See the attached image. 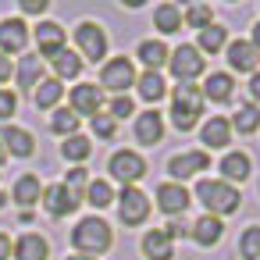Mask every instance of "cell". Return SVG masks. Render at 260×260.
<instances>
[{"instance_id":"obj_35","label":"cell","mask_w":260,"mask_h":260,"mask_svg":"<svg viewBox=\"0 0 260 260\" xmlns=\"http://www.w3.org/2000/svg\"><path fill=\"white\" fill-rule=\"evenodd\" d=\"M61 157H64V160H72V164H82V160H89V157H93V143H86L82 136H72V139H64V143H61Z\"/></svg>"},{"instance_id":"obj_26","label":"cell","mask_w":260,"mask_h":260,"mask_svg":"<svg viewBox=\"0 0 260 260\" xmlns=\"http://www.w3.org/2000/svg\"><path fill=\"white\" fill-rule=\"evenodd\" d=\"M50 64H54V79H57V82H64V79H79L86 61L79 57V50H68V47H64L61 54H54V57H50Z\"/></svg>"},{"instance_id":"obj_27","label":"cell","mask_w":260,"mask_h":260,"mask_svg":"<svg viewBox=\"0 0 260 260\" xmlns=\"http://www.w3.org/2000/svg\"><path fill=\"white\" fill-rule=\"evenodd\" d=\"M15 79H18V86L29 93V89H36L40 82H43V57H36V54H29V57H22L18 61V68H15Z\"/></svg>"},{"instance_id":"obj_37","label":"cell","mask_w":260,"mask_h":260,"mask_svg":"<svg viewBox=\"0 0 260 260\" xmlns=\"http://www.w3.org/2000/svg\"><path fill=\"white\" fill-rule=\"evenodd\" d=\"M239 256L242 260H260V224H249L239 239Z\"/></svg>"},{"instance_id":"obj_32","label":"cell","mask_w":260,"mask_h":260,"mask_svg":"<svg viewBox=\"0 0 260 260\" xmlns=\"http://www.w3.org/2000/svg\"><path fill=\"white\" fill-rule=\"evenodd\" d=\"M79 125H82V118L72 111V107H57L54 114H50V132L54 136H79Z\"/></svg>"},{"instance_id":"obj_46","label":"cell","mask_w":260,"mask_h":260,"mask_svg":"<svg viewBox=\"0 0 260 260\" xmlns=\"http://www.w3.org/2000/svg\"><path fill=\"white\" fill-rule=\"evenodd\" d=\"M249 96H253V104H260V72H253V79H249Z\"/></svg>"},{"instance_id":"obj_19","label":"cell","mask_w":260,"mask_h":260,"mask_svg":"<svg viewBox=\"0 0 260 260\" xmlns=\"http://www.w3.org/2000/svg\"><path fill=\"white\" fill-rule=\"evenodd\" d=\"M200 143H203L207 150H224V146L232 143V125H228V118H221V114L207 118L203 128H200Z\"/></svg>"},{"instance_id":"obj_10","label":"cell","mask_w":260,"mask_h":260,"mask_svg":"<svg viewBox=\"0 0 260 260\" xmlns=\"http://www.w3.org/2000/svg\"><path fill=\"white\" fill-rule=\"evenodd\" d=\"M68 100H72V111L82 118H96V114H104V89L100 86H93V82H82V86H72V93H68Z\"/></svg>"},{"instance_id":"obj_2","label":"cell","mask_w":260,"mask_h":260,"mask_svg":"<svg viewBox=\"0 0 260 260\" xmlns=\"http://www.w3.org/2000/svg\"><path fill=\"white\" fill-rule=\"evenodd\" d=\"M203 107H207V100H203L200 86H189V82L175 86V93H171V125L178 132H192L200 125Z\"/></svg>"},{"instance_id":"obj_39","label":"cell","mask_w":260,"mask_h":260,"mask_svg":"<svg viewBox=\"0 0 260 260\" xmlns=\"http://www.w3.org/2000/svg\"><path fill=\"white\" fill-rule=\"evenodd\" d=\"M64 185H68V189H72V192H75V196L82 200V196H86V189H89L86 168H72V171H68V182H64Z\"/></svg>"},{"instance_id":"obj_20","label":"cell","mask_w":260,"mask_h":260,"mask_svg":"<svg viewBox=\"0 0 260 260\" xmlns=\"http://www.w3.org/2000/svg\"><path fill=\"white\" fill-rule=\"evenodd\" d=\"M139 249H143L146 260H171V256H175V239H171L164 228H153V232L143 235Z\"/></svg>"},{"instance_id":"obj_33","label":"cell","mask_w":260,"mask_h":260,"mask_svg":"<svg viewBox=\"0 0 260 260\" xmlns=\"http://www.w3.org/2000/svg\"><path fill=\"white\" fill-rule=\"evenodd\" d=\"M224 43H228V29L224 25H207L196 36V50H203V54H217Z\"/></svg>"},{"instance_id":"obj_43","label":"cell","mask_w":260,"mask_h":260,"mask_svg":"<svg viewBox=\"0 0 260 260\" xmlns=\"http://www.w3.org/2000/svg\"><path fill=\"white\" fill-rule=\"evenodd\" d=\"M11 253H15V239L8 232H0V260H11Z\"/></svg>"},{"instance_id":"obj_41","label":"cell","mask_w":260,"mask_h":260,"mask_svg":"<svg viewBox=\"0 0 260 260\" xmlns=\"http://www.w3.org/2000/svg\"><path fill=\"white\" fill-rule=\"evenodd\" d=\"M15 111H18V96L11 89H0V121L15 118Z\"/></svg>"},{"instance_id":"obj_21","label":"cell","mask_w":260,"mask_h":260,"mask_svg":"<svg viewBox=\"0 0 260 260\" xmlns=\"http://www.w3.org/2000/svg\"><path fill=\"white\" fill-rule=\"evenodd\" d=\"M0 143H4V150H8L11 157H32V153H36L32 132H25V128H18V125H8L4 132H0Z\"/></svg>"},{"instance_id":"obj_50","label":"cell","mask_w":260,"mask_h":260,"mask_svg":"<svg viewBox=\"0 0 260 260\" xmlns=\"http://www.w3.org/2000/svg\"><path fill=\"white\" fill-rule=\"evenodd\" d=\"M4 203H8V196H4V192H0V207H4Z\"/></svg>"},{"instance_id":"obj_38","label":"cell","mask_w":260,"mask_h":260,"mask_svg":"<svg viewBox=\"0 0 260 260\" xmlns=\"http://www.w3.org/2000/svg\"><path fill=\"white\" fill-rule=\"evenodd\" d=\"M89 121H93V136H96V139H114L118 121H114L111 114H96V118H89Z\"/></svg>"},{"instance_id":"obj_11","label":"cell","mask_w":260,"mask_h":260,"mask_svg":"<svg viewBox=\"0 0 260 260\" xmlns=\"http://www.w3.org/2000/svg\"><path fill=\"white\" fill-rule=\"evenodd\" d=\"M79 203H82V200H79L64 182H54V185L43 189V207H47L50 217H68V214L79 210Z\"/></svg>"},{"instance_id":"obj_29","label":"cell","mask_w":260,"mask_h":260,"mask_svg":"<svg viewBox=\"0 0 260 260\" xmlns=\"http://www.w3.org/2000/svg\"><path fill=\"white\" fill-rule=\"evenodd\" d=\"M153 25H157L160 36H175V32H182V8H175V4H160V8L153 11Z\"/></svg>"},{"instance_id":"obj_5","label":"cell","mask_w":260,"mask_h":260,"mask_svg":"<svg viewBox=\"0 0 260 260\" xmlns=\"http://www.w3.org/2000/svg\"><path fill=\"white\" fill-rule=\"evenodd\" d=\"M107 171H111L114 182H121V185L128 189V185H136V182L146 175V160H143L136 150H114L111 160H107Z\"/></svg>"},{"instance_id":"obj_44","label":"cell","mask_w":260,"mask_h":260,"mask_svg":"<svg viewBox=\"0 0 260 260\" xmlns=\"http://www.w3.org/2000/svg\"><path fill=\"white\" fill-rule=\"evenodd\" d=\"M15 75V64H11V57H4L0 54V89H4V82Z\"/></svg>"},{"instance_id":"obj_6","label":"cell","mask_w":260,"mask_h":260,"mask_svg":"<svg viewBox=\"0 0 260 260\" xmlns=\"http://www.w3.org/2000/svg\"><path fill=\"white\" fill-rule=\"evenodd\" d=\"M146 217H150V196H146L139 185L121 189V196H118V221H121L125 228H136V224H143Z\"/></svg>"},{"instance_id":"obj_23","label":"cell","mask_w":260,"mask_h":260,"mask_svg":"<svg viewBox=\"0 0 260 260\" xmlns=\"http://www.w3.org/2000/svg\"><path fill=\"white\" fill-rule=\"evenodd\" d=\"M136 57L143 61V68H146V72H160V68L168 64L171 50H168L160 40H139V47H136Z\"/></svg>"},{"instance_id":"obj_8","label":"cell","mask_w":260,"mask_h":260,"mask_svg":"<svg viewBox=\"0 0 260 260\" xmlns=\"http://www.w3.org/2000/svg\"><path fill=\"white\" fill-rule=\"evenodd\" d=\"M168 68H171V75H175L178 82H192V79H200V75H203V68H207V57H200V50H196V47L182 43L178 50H171V57H168Z\"/></svg>"},{"instance_id":"obj_7","label":"cell","mask_w":260,"mask_h":260,"mask_svg":"<svg viewBox=\"0 0 260 260\" xmlns=\"http://www.w3.org/2000/svg\"><path fill=\"white\" fill-rule=\"evenodd\" d=\"M75 47L82 61H104L107 57V32L100 22H82L75 29Z\"/></svg>"},{"instance_id":"obj_31","label":"cell","mask_w":260,"mask_h":260,"mask_svg":"<svg viewBox=\"0 0 260 260\" xmlns=\"http://www.w3.org/2000/svg\"><path fill=\"white\" fill-rule=\"evenodd\" d=\"M61 96H64V86L57 82V79H43L40 86H36V107H43V111H57L61 107Z\"/></svg>"},{"instance_id":"obj_49","label":"cell","mask_w":260,"mask_h":260,"mask_svg":"<svg viewBox=\"0 0 260 260\" xmlns=\"http://www.w3.org/2000/svg\"><path fill=\"white\" fill-rule=\"evenodd\" d=\"M64 260H96V256H82V253H75V256H64Z\"/></svg>"},{"instance_id":"obj_16","label":"cell","mask_w":260,"mask_h":260,"mask_svg":"<svg viewBox=\"0 0 260 260\" xmlns=\"http://www.w3.org/2000/svg\"><path fill=\"white\" fill-rule=\"evenodd\" d=\"M221 235H224V224H221V217H210V214H203V217H196V221L189 224V239H192L196 246H203V249L217 246V242H221Z\"/></svg>"},{"instance_id":"obj_12","label":"cell","mask_w":260,"mask_h":260,"mask_svg":"<svg viewBox=\"0 0 260 260\" xmlns=\"http://www.w3.org/2000/svg\"><path fill=\"white\" fill-rule=\"evenodd\" d=\"M185 207H189V192L182 182H160L157 185V210L160 214L178 217V214H185Z\"/></svg>"},{"instance_id":"obj_47","label":"cell","mask_w":260,"mask_h":260,"mask_svg":"<svg viewBox=\"0 0 260 260\" xmlns=\"http://www.w3.org/2000/svg\"><path fill=\"white\" fill-rule=\"evenodd\" d=\"M249 43H253V47H256V50H260V22H256V25H253V36H249Z\"/></svg>"},{"instance_id":"obj_40","label":"cell","mask_w":260,"mask_h":260,"mask_svg":"<svg viewBox=\"0 0 260 260\" xmlns=\"http://www.w3.org/2000/svg\"><path fill=\"white\" fill-rule=\"evenodd\" d=\"M132 114H136V104H132L128 96H114V100H111V118H114V121L132 118Z\"/></svg>"},{"instance_id":"obj_24","label":"cell","mask_w":260,"mask_h":260,"mask_svg":"<svg viewBox=\"0 0 260 260\" xmlns=\"http://www.w3.org/2000/svg\"><path fill=\"white\" fill-rule=\"evenodd\" d=\"M232 93H235V79H232L228 72H210V75H207L203 100H210V104H228Z\"/></svg>"},{"instance_id":"obj_48","label":"cell","mask_w":260,"mask_h":260,"mask_svg":"<svg viewBox=\"0 0 260 260\" xmlns=\"http://www.w3.org/2000/svg\"><path fill=\"white\" fill-rule=\"evenodd\" d=\"M4 160H8V150H4V143H0V168H4Z\"/></svg>"},{"instance_id":"obj_9","label":"cell","mask_w":260,"mask_h":260,"mask_svg":"<svg viewBox=\"0 0 260 260\" xmlns=\"http://www.w3.org/2000/svg\"><path fill=\"white\" fill-rule=\"evenodd\" d=\"M207 168H210L207 150H185V153L168 157V175H171V182L192 178V175H200V171H207Z\"/></svg>"},{"instance_id":"obj_34","label":"cell","mask_w":260,"mask_h":260,"mask_svg":"<svg viewBox=\"0 0 260 260\" xmlns=\"http://www.w3.org/2000/svg\"><path fill=\"white\" fill-rule=\"evenodd\" d=\"M182 25H189V29H196V32H203L207 25H214L210 4H189V8L182 11Z\"/></svg>"},{"instance_id":"obj_25","label":"cell","mask_w":260,"mask_h":260,"mask_svg":"<svg viewBox=\"0 0 260 260\" xmlns=\"http://www.w3.org/2000/svg\"><path fill=\"white\" fill-rule=\"evenodd\" d=\"M11 200H15L22 210H32V207L43 200V182H40L36 175H22V178L15 182V192H11Z\"/></svg>"},{"instance_id":"obj_14","label":"cell","mask_w":260,"mask_h":260,"mask_svg":"<svg viewBox=\"0 0 260 260\" xmlns=\"http://www.w3.org/2000/svg\"><path fill=\"white\" fill-rule=\"evenodd\" d=\"M25 43H29V25L22 18H4L0 22V54L4 57L25 50Z\"/></svg>"},{"instance_id":"obj_1","label":"cell","mask_w":260,"mask_h":260,"mask_svg":"<svg viewBox=\"0 0 260 260\" xmlns=\"http://www.w3.org/2000/svg\"><path fill=\"white\" fill-rule=\"evenodd\" d=\"M196 200L203 203V210L210 217H228L242 207V196L235 185H228L224 178H200L196 182Z\"/></svg>"},{"instance_id":"obj_28","label":"cell","mask_w":260,"mask_h":260,"mask_svg":"<svg viewBox=\"0 0 260 260\" xmlns=\"http://www.w3.org/2000/svg\"><path fill=\"white\" fill-rule=\"evenodd\" d=\"M136 89H139V96H143L146 104H157V100L168 96V82H164L160 72H143V75L136 79Z\"/></svg>"},{"instance_id":"obj_4","label":"cell","mask_w":260,"mask_h":260,"mask_svg":"<svg viewBox=\"0 0 260 260\" xmlns=\"http://www.w3.org/2000/svg\"><path fill=\"white\" fill-rule=\"evenodd\" d=\"M136 86V64L128 57H111L100 68V89H111L114 96H125Z\"/></svg>"},{"instance_id":"obj_22","label":"cell","mask_w":260,"mask_h":260,"mask_svg":"<svg viewBox=\"0 0 260 260\" xmlns=\"http://www.w3.org/2000/svg\"><path fill=\"white\" fill-rule=\"evenodd\" d=\"M249 171H253L249 153H242V150H228V153L221 157V175H224V182H228V185H232V182H246V178H249Z\"/></svg>"},{"instance_id":"obj_3","label":"cell","mask_w":260,"mask_h":260,"mask_svg":"<svg viewBox=\"0 0 260 260\" xmlns=\"http://www.w3.org/2000/svg\"><path fill=\"white\" fill-rule=\"evenodd\" d=\"M72 246L82 256H96V253H107L114 246V232H111V224L104 217H82L72 228Z\"/></svg>"},{"instance_id":"obj_17","label":"cell","mask_w":260,"mask_h":260,"mask_svg":"<svg viewBox=\"0 0 260 260\" xmlns=\"http://www.w3.org/2000/svg\"><path fill=\"white\" fill-rule=\"evenodd\" d=\"M15 260H50V242L40 232H22L15 239Z\"/></svg>"},{"instance_id":"obj_30","label":"cell","mask_w":260,"mask_h":260,"mask_svg":"<svg viewBox=\"0 0 260 260\" xmlns=\"http://www.w3.org/2000/svg\"><path fill=\"white\" fill-rule=\"evenodd\" d=\"M232 132H239V136H253L256 128H260V107L256 104H242L235 114H232Z\"/></svg>"},{"instance_id":"obj_42","label":"cell","mask_w":260,"mask_h":260,"mask_svg":"<svg viewBox=\"0 0 260 260\" xmlns=\"http://www.w3.org/2000/svg\"><path fill=\"white\" fill-rule=\"evenodd\" d=\"M22 15H43L47 11V0H22Z\"/></svg>"},{"instance_id":"obj_15","label":"cell","mask_w":260,"mask_h":260,"mask_svg":"<svg viewBox=\"0 0 260 260\" xmlns=\"http://www.w3.org/2000/svg\"><path fill=\"white\" fill-rule=\"evenodd\" d=\"M228 64L235 72H260V50L249 43V40H232L228 43Z\"/></svg>"},{"instance_id":"obj_36","label":"cell","mask_w":260,"mask_h":260,"mask_svg":"<svg viewBox=\"0 0 260 260\" xmlns=\"http://www.w3.org/2000/svg\"><path fill=\"white\" fill-rule=\"evenodd\" d=\"M89 207H96V210H104V207H111L114 203V189H111V182H104V178H96V182H89V189H86V196H82Z\"/></svg>"},{"instance_id":"obj_13","label":"cell","mask_w":260,"mask_h":260,"mask_svg":"<svg viewBox=\"0 0 260 260\" xmlns=\"http://www.w3.org/2000/svg\"><path fill=\"white\" fill-rule=\"evenodd\" d=\"M132 136H136L143 146H157V143L164 139V114H160V111H143V114H136Z\"/></svg>"},{"instance_id":"obj_18","label":"cell","mask_w":260,"mask_h":260,"mask_svg":"<svg viewBox=\"0 0 260 260\" xmlns=\"http://www.w3.org/2000/svg\"><path fill=\"white\" fill-rule=\"evenodd\" d=\"M32 36H36V50H40L43 57H54V54L64 50V29H61L57 22H40V25L32 29Z\"/></svg>"},{"instance_id":"obj_45","label":"cell","mask_w":260,"mask_h":260,"mask_svg":"<svg viewBox=\"0 0 260 260\" xmlns=\"http://www.w3.org/2000/svg\"><path fill=\"white\" fill-rule=\"evenodd\" d=\"M164 232H168L171 239H182V235H189V224H182V221H168Z\"/></svg>"}]
</instances>
